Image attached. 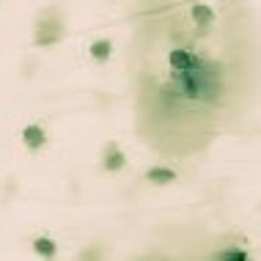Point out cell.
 <instances>
[{
	"instance_id": "cell-3",
	"label": "cell",
	"mask_w": 261,
	"mask_h": 261,
	"mask_svg": "<svg viewBox=\"0 0 261 261\" xmlns=\"http://www.w3.org/2000/svg\"><path fill=\"white\" fill-rule=\"evenodd\" d=\"M22 138H25V143H28V146H31V149H39V146H41V143H44V132H41V129H39V126H28V129H25V135H22Z\"/></svg>"
},
{
	"instance_id": "cell-5",
	"label": "cell",
	"mask_w": 261,
	"mask_h": 261,
	"mask_svg": "<svg viewBox=\"0 0 261 261\" xmlns=\"http://www.w3.org/2000/svg\"><path fill=\"white\" fill-rule=\"evenodd\" d=\"M91 53H94L99 61H105V58L110 55V41H96V44H94V50H91Z\"/></svg>"
},
{
	"instance_id": "cell-4",
	"label": "cell",
	"mask_w": 261,
	"mask_h": 261,
	"mask_svg": "<svg viewBox=\"0 0 261 261\" xmlns=\"http://www.w3.org/2000/svg\"><path fill=\"white\" fill-rule=\"evenodd\" d=\"M217 258H225V261H245V258H248V253H245V250H220V253H217Z\"/></svg>"
},
{
	"instance_id": "cell-1",
	"label": "cell",
	"mask_w": 261,
	"mask_h": 261,
	"mask_svg": "<svg viewBox=\"0 0 261 261\" xmlns=\"http://www.w3.org/2000/svg\"><path fill=\"white\" fill-rule=\"evenodd\" d=\"M124 165H126V160H124L121 149H118L116 143H110L108 149H105V168H108V171H121Z\"/></svg>"
},
{
	"instance_id": "cell-2",
	"label": "cell",
	"mask_w": 261,
	"mask_h": 261,
	"mask_svg": "<svg viewBox=\"0 0 261 261\" xmlns=\"http://www.w3.org/2000/svg\"><path fill=\"white\" fill-rule=\"evenodd\" d=\"M146 179H149L151 185H171V181H176V171L173 168L157 165V168H151V171L146 173Z\"/></svg>"
},
{
	"instance_id": "cell-6",
	"label": "cell",
	"mask_w": 261,
	"mask_h": 261,
	"mask_svg": "<svg viewBox=\"0 0 261 261\" xmlns=\"http://www.w3.org/2000/svg\"><path fill=\"white\" fill-rule=\"evenodd\" d=\"M36 250H39V253H53V242H50V239H39V242H36Z\"/></svg>"
}]
</instances>
